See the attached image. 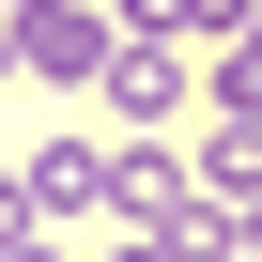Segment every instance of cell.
I'll list each match as a JSON object with an SVG mask.
<instances>
[{
  "label": "cell",
  "instance_id": "obj_4",
  "mask_svg": "<svg viewBox=\"0 0 262 262\" xmlns=\"http://www.w3.org/2000/svg\"><path fill=\"white\" fill-rule=\"evenodd\" d=\"M0 77H31V62H16V31H0Z\"/></svg>",
  "mask_w": 262,
  "mask_h": 262
},
{
  "label": "cell",
  "instance_id": "obj_3",
  "mask_svg": "<svg viewBox=\"0 0 262 262\" xmlns=\"http://www.w3.org/2000/svg\"><path fill=\"white\" fill-rule=\"evenodd\" d=\"M108 93H123V123H170V108H185V31H123Z\"/></svg>",
  "mask_w": 262,
  "mask_h": 262
},
{
  "label": "cell",
  "instance_id": "obj_1",
  "mask_svg": "<svg viewBox=\"0 0 262 262\" xmlns=\"http://www.w3.org/2000/svg\"><path fill=\"white\" fill-rule=\"evenodd\" d=\"M16 62L77 93V77H108V62H123V16H93V0H31V16H16Z\"/></svg>",
  "mask_w": 262,
  "mask_h": 262
},
{
  "label": "cell",
  "instance_id": "obj_2",
  "mask_svg": "<svg viewBox=\"0 0 262 262\" xmlns=\"http://www.w3.org/2000/svg\"><path fill=\"white\" fill-rule=\"evenodd\" d=\"M108 170H123V139H47L16 185H31V216H93V201H108Z\"/></svg>",
  "mask_w": 262,
  "mask_h": 262
},
{
  "label": "cell",
  "instance_id": "obj_5",
  "mask_svg": "<svg viewBox=\"0 0 262 262\" xmlns=\"http://www.w3.org/2000/svg\"><path fill=\"white\" fill-rule=\"evenodd\" d=\"M16 262H62V247H47V231H31V247H16Z\"/></svg>",
  "mask_w": 262,
  "mask_h": 262
}]
</instances>
